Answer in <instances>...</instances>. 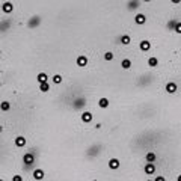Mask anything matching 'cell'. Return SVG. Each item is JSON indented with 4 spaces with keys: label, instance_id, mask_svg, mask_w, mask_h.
<instances>
[{
    "label": "cell",
    "instance_id": "30bf717a",
    "mask_svg": "<svg viewBox=\"0 0 181 181\" xmlns=\"http://www.w3.org/2000/svg\"><path fill=\"white\" fill-rule=\"evenodd\" d=\"M26 143H27V140H26V138H23V136H18V138L15 139V145H17L18 148L26 147Z\"/></svg>",
    "mask_w": 181,
    "mask_h": 181
},
{
    "label": "cell",
    "instance_id": "603a6c76",
    "mask_svg": "<svg viewBox=\"0 0 181 181\" xmlns=\"http://www.w3.org/2000/svg\"><path fill=\"white\" fill-rule=\"evenodd\" d=\"M113 58H115V56H113L112 52H106V53H104V59H106V60H112Z\"/></svg>",
    "mask_w": 181,
    "mask_h": 181
},
{
    "label": "cell",
    "instance_id": "5bb4252c",
    "mask_svg": "<svg viewBox=\"0 0 181 181\" xmlns=\"http://www.w3.org/2000/svg\"><path fill=\"white\" fill-rule=\"evenodd\" d=\"M98 106H100L101 109L109 107V100H107V98H100V100H98Z\"/></svg>",
    "mask_w": 181,
    "mask_h": 181
},
{
    "label": "cell",
    "instance_id": "8fae6325",
    "mask_svg": "<svg viewBox=\"0 0 181 181\" xmlns=\"http://www.w3.org/2000/svg\"><path fill=\"white\" fill-rule=\"evenodd\" d=\"M119 160H118V158H110V160H109V168H110V169H113V171H115V169H118V168H119Z\"/></svg>",
    "mask_w": 181,
    "mask_h": 181
},
{
    "label": "cell",
    "instance_id": "8992f818",
    "mask_svg": "<svg viewBox=\"0 0 181 181\" xmlns=\"http://www.w3.org/2000/svg\"><path fill=\"white\" fill-rule=\"evenodd\" d=\"M12 9H14V6H12V3H11V2H5V3L2 5V11H3L5 14H11V12H12Z\"/></svg>",
    "mask_w": 181,
    "mask_h": 181
},
{
    "label": "cell",
    "instance_id": "9a60e30c",
    "mask_svg": "<svg viewBox=\"0 0 181 181\" xmlns=\"http://www.w3.org/2000/svg\"><path fill=\"white\" fill-rule=\"evenodd\" d=\"M119 41H121V44H124V45H128L130 41H131V38H130L128 35H122L119 38Z\"/></svg>",
    "mask_w": 181,
    "mask_h": 181
},
{
    "label": "cell",
    "instance_id": "52a82bcc",
    "mask_svg": "<svg viewBox=\"0 0 181 181\" xmlns=\"http://www.w3.org/2000/svg\"><path fill=\"white\" fill-rule=\"evenodd\" d=\"M139 48H140L142 52H148V50L151 48V43L147 41V39H143V41H140V44H139Z\"/></svg>",
    "mask_w": 181,
    "mask_h": 181
},
{
    "label": "cell",
    "instance_id": "3957f363",
    "mask_svg": "<svg viewBox=\"0 0 181 181\" xmlns=\"http://www.w3.org/2000/svg\"><path fill=\"white\" fill-rule=\"evenodd\" d=\"M80 118H82V122H85V124H89L91 121H92V113L91 112H83L82 115H80Z\"/></svg>",
    "mask_w": 181,
    "mask_h": 181
},
{
    "label": "cell",
    "instance_id": "7a4b0ae2",
    "mask_svg": "<svg viewBox=\"0 0 181 181\" xmlns=\"http://www.w3.org/2000/svg\"><path fill=\"white\" fill-rule=\"evenodd\" d=\"M164 89H166V92H168V94H175V92H177V89H178V86H177V83H175V82H169V83L166 85Z\"/></svg>",
    "mask_w": 181,
    "mask_h": 181
},
{
    "label": "cell",
    "instance_id": "5b68a950",
    "mask_svg": "<svg viewBox=\"0 0 181 181\" xmlns=\"http://www.w3.org/2000/svg\"><path fill=\"white\" fill-rule=\"evenodd\" d=\"M32 175H33V178H35L36 181H41V180L44 178V177H45V173H44L43 169H35Z\"/></svg>",
    "mask_w": 181,
    "mask_h": 181
},
{
    "label": "cell",
    "instance_id": "2e32d148",
    "mask_svg": "<svg viewBox=\"0 0 181 181\" xmlns=\"http://www.w3.org/2000/svg\"><path fill=\"white\" fill-rule=\"evenodd\" d=\"M148 65H149V67H153V68L157 67V65H158V59L154 58V56H153V58H149V59H148Z\"/></svg>",
    "mask_w": 181,
    "mask_h": 181
},
{
    "label": "cell",
    "instance_id": "ffe728a7",
    "mask_svg": "<svg viewBox=\"0 0 181 181\" xmlns=\"http://www.w3.org/2000/svg\"><path fill=\"white\" fill-rule=\"evenodd\" d=\"M39 91H43V92H48V91H50V85H48V83H43V85H39Z\"/></svg>",
    "mask_w": 181,
    "mask_h": 181
},
{
    "label": "cell",
    "instance_id": "7402d4cb",
    "mask_svg": "<svg viewBox=\"0 0 181 181\" xmlns=\"http://www.w3.org/2000/svg\"><path fill=\"white\" fill-rule=\"evenodd\" d=\"M85 106V100L83 98H80V100H76V104H74V107H83Z\"/></svg>",
    "mask_w": 181,
    "mask_h": 181
},
{
    "label": "cell",
    "instance_id": "cb8c5ba5",
    "mask_svg": "<svg viewBox=\"0 0 181 181\" xmlns=\"http://www.w3.org/2000/svg\"><path fill=\"white\" fill-rule=\"evenodd\" d=\"M136 6H139V2H130V3H128V8L130 9H134Z\"/></svg>",
    "mask_w": 181,
    "mask_h": 181
},
{
    "label": "cell",
    "instance_id": "f546056e",
    "mask_svg": "<svg viewBox=\"0 0 181 181\" xmlns=\"http://www.w3.org/2000/svg\"><path fill=\"white\" fill-rule=\"evenodd\" d=\"M0 181H3V180H0Z\"/></svg>",
    "mask_w": 181,
    "mask_h": 181
},
{
    "label": "cell",
    "instance_id": "7c38bea8",
    "mask_svg": "<svg viewBox=\"0 0 181 181\" xmlns=\"http://www.w3.org/2000/svg\"><path fill=\"white\" fill-rule=\"evenodd\" d=\"M145 158H147V163H154L155 158H157V155H155V153H153V151H149V153H147V155H145Z\"/></svg>",
    "mask_w": 181,
    "mask_h": 181
},
{
    "label": "cell",
    "instance_id": "ac0fdd59",
    "mask_svg": "<svg viewBox=\"0 0 181 181\" xmlns=\"http://www.w3.org/2000/svg\"><path fill=\"white\" fill-rule=\"evenodd\" d=\"M177 24H178L177 20H171V21L168 23V29H169V30H175V26H177Z\"/></svg>",
    "mask_w": 181,
    "mask_h": 181
},
{
    "label": "cell",
    "instance_id": "9c48e42d",
    "mask_svg": "<svg viewBox=\"0 0 181 181\" xmlns=\"http://www.w3.org/2000/svg\"><path fill=\"white\" fill-rule=\"evenodd\" d=\"M134 21H136V24H145V23H147V17H145L143 14H136Z\"/></svg>",
    "mask_w": 181,
    "mask_h": 181
},
{
    "label": "cell",
    "instance_id": "e0dca14e",
    "mask_svg": "<svg viewBox=\"0 0 181 181\" xmlns=\"http://www.w3.org/2000/svg\"><path fill=\"white\" fill-rule=\"evenodd\" d=\"M121 67L124 69H128L130 67H131V60L130 59H122V62H121Z\"/></svg>",
    "mask_w": 181,
    "mask_h": 181
},
{
    "label": "cell",
    "instance_id": "83f0119b",
    "mask_svg": "<svg viewBox=\"0 0 181 181\" xmlns=\"http://www.w3.org/2000/svg\"><path fill=\"white\" fill-rule=\"evenodd\" d=\"M154 181H166V178H164L163 175H158V177H155Z\"/></svg>",
    "mask_w": 181,
    "mask_h": 181
},
{
    "label": "cell",
    "instance_id": "4316f807",
    "mask_svg": "<svg viewBox=\"0 0 181 181\" xmlns=\"http://www.w3.org/2000/svg\"><path fill=\"white\" fill-rule=\"evenodd\" d=\"M38 23H39V18H38V17H35V21H33V23H29V26H30V27H33V26H36Z\"/></svg>",
    "mask_w": 181,
    "mask_h": 181
},
{
    "label": "cell",
    "instance_id": "277c9868",
    "mask_svg": "<svg viewBox=\"0 0 181 181\" xmlns=\"http://www.w3.org/2000/svg\"><path fill=\"white\" fill-rule=\"evenodd\" d=\"M143 171L147 175H153L155 172V164L154 163H147L145 164V168H143Z\"/></svg>",
    "mask_w": 181,
    "mask_h": 181
},
{
    "label": "cell",
    "instance_id": "44dd1931",
    "mask_svg": "<svg viewBox=\"0 0 181 181\" xmlns=\"http://www.w3.org/2000/svg\"><path fill=\"white\" fill-rule=\"evenodd\" d=\"M9 109H11V104H9L8 101H2V110H3V112H8Z\"/></svg>",
    "mask_w": 181,
    "mask_h": 181
},
{
    "label": "cell",
    "instance_id": "d6986e66",
    "mask_svg": "<svg viewBox=\"0 0 181 181\" xmlns=\"http://www.w3.org/2000/svg\"><path fill=\"white\" fill-rule=\"evenodd\" d=\"M53 83H56V85L62 83V76H60V74H54V76H53Z\"/></svg>",
    "mask_w": 181,
    "mask_h": 181
},
{
    "label": "cell",
    "instance_id": "6da1fadb",
    "mask_svg": "<svg viewBox=\"0 0 181 181\" xmlns=\"http://www.w3.org/2000/svg\"><path fill=\"white\" fill-rule=\"evenodd\" d=\"M23 163L29 166V164H33L35 163V155L32 153H26V154L23 155Z\"/></svg>",
    "mask_w": 181,
    "mask_h": 181
},
{
    "label": "cell",
    "instance_id": "d4e9b609",
    "mask_svg": "<svg viewBox=\"0 0 181 181\" xmlns=\"http://www.w3.org/2000/svg\"><path fill=\"white\" fill-rule=\"evenodd\" d=\"M175 32H177V33H180V35H181V21H178V24L175 26Z\"/></svg>",
    "mask_w": 181,
    "mask_h": 181
},
{
    "label": "cell",
    "instance_id": "4fadbf2b",
    "mask_svg": "<svg viewBox=\"0 0 181 181\" xmlns=\"http://www.w3.org/2000/svg\"><path fill=\"white\" fill-rule=\"evenodd\" d=\"M47 74H45V73H39V74H38V76H36V80H38V83H39V85H43V83H47Z\"/></svg>",
    "mask_w": 181,
    "mask_h": 181
},
{
    "label": "cell",
    "instance_id": "f1b7e54d",
    "mask_svg": "<svg viewBox=\"0 0 181 181\" xmlns=\"http://www.w3.org/2000/svg\"><path fill=\"white\" fill-rule=\"evenodd\" d=\"M177 181H181V173L178 175V178H177Z\"/></svg>",
    "mask_w": 181,
    "mask_h": 181
},
{
    "label": "cell",
    "instance_id": "ba28073f",
    "mask_svg": "<svg viewBox=\"0 0 181 181\" xmlns=\"http://www.w3.org/2000/svg\"><path fill=\"white\" fill-rule=\"evenodd\" d=\"M76 62H77L78 67H86V65H88V58L85 56V54H80V56L77 58V60H76Z\"/></svg>",
    "mask_w": 181,
    "mask_h": 181
},
{
    "label": "cell",
    "instance_id": "484cf974",
    "mask_svg": "<svg viewBox=\"0 0 181 181\" xmlns=\"http://www.w3.org/2000/svg\"><path fill=\"white\" fill-rule=\"evenodd\" d=\"M12 181H23V177H21V175H14V177H12Z\"/></svg>",
    "mask_w": 181,
    "mask_h": 181
}]
</instances>
